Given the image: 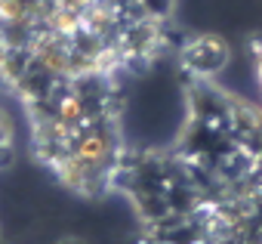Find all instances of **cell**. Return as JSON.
Segmentation results:
<instances>
[{"instance_id": "6da1fadb", "label": "cell", "mask_w": 262, "mask_h": 244, "mask_svg": "<svg viewBox=\"0 0 262 244\" xmlns=\"http://www.w3.org/2000/svg\"><path fill=\"white\" fill-rule=\"evenodd\" d=\"M176 0H0V87L34 158L74 195H114L123 87L167 50Z\"/></svg>"}, {"instance_id": "5b68a950", "label": "cell", "mask_w": 262, "mask_h": 244, "mask_svg": "<svg viewBox=\"0 0 262 244\" xmlns=\"http://www.w3.org/2000/svg\"><path fill=\"white\" fill-rule=\"evenodd\" d=\"M250 65H253V80H256V90H259V102H262V34L253 40L250 47Z\"/></svg>"}, {"instance_id": "277c9868", "label": "cell", "mask_w": 262, "mask_h": 244, "mask_svg": "<svg viewBox=\"0 0 262 244\" xmlns=\"http://www.w3.org/2000/svg\"><path fill=\"white\" fill-rule=\"evenodd\" d=\"M13 155V127H10V120L7 114L0 111V167H4Z\"/></svg>"}, {"instance_id": "3957f363", "label": "cell", "mask_w": 262, "mask_h": 244, "mask_svg": "<svg viewBox=\"0 0 262 244\" xmlns=\"http://www.w3.org/2000/svg\"><path fill=\"white\" fill-rule=\"evenodd\" d=\"M176 62L185 80H219L231 65V47L216 31H191L179 40Z\"/></svg>"}, {"instance_id": "7a4b0ae2", "label": "cell", "mask_w": 262, "mask_h": 244, "mask_svg": "<svg viewBox=\"0 0 262 244\" xmlns=\"http://www.w3.org/2000/svg\"><path fill=\"white\" fill-rule=\"evenodd\" d=\"M114 195L139 244H262V105L182 77L176 133L126 149Z\"/></svg>"}]
</instances>
